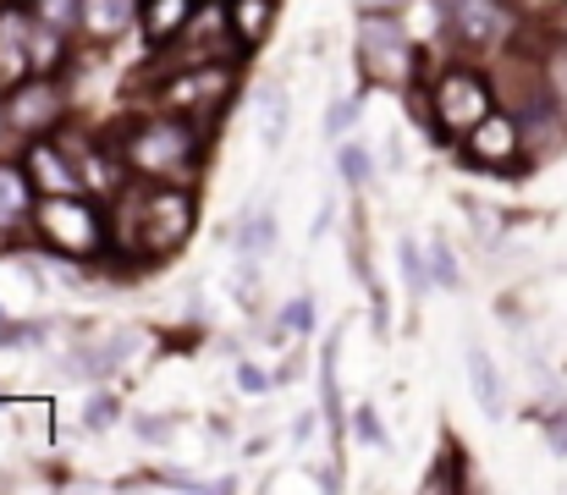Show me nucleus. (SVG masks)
<instances>
[{"label":"nucleus","instance_id":"11","mask_svg":"<svg viewBox=\"0 0 567 495\" xmlns=\"http://www.w3.org/2000/svg\"><path fill=\"white\" fill-rule=\"evenodd\" d=\"M193 11H198V0H144V11H138V28H144V44L161 55V50H172L183 33H188Z\"/></svg>","mask_w":567,"mask_h":495},{"label":"nucleus","instance_id":"19","mask_svg":"<svg viewBox=\"0 0 567 495\" xmlns=\"http://www.w3.org/2000/svg\"><path fill=\"white\" fill-rule=\"evenodd\" d=\"M396 265H402V281H408V292H413V298H424V292L435 287V276H430V254H424L419 243H408V237H402Z\"/></svg>","mask_w":567,"mask_h":495},{"label":"nucleus","instance_id":"9","mask_svg":"<svg viewBox=\"0 0 567 495\" xmlns=\"http://www.w3.org/2000/svg\"><path fill=\"white\" fill-rule=\"evenodd\" d=\"M33 72V11L22 0L0 6V89Z\"/></svg>","mask_w":567,"mask_h":495},{"label":"nucleus","instance_id":"3","mask_svg":"<svg viewBox=\"0 0 567 495\" xmlns=\"http://www.w3.org/2000/svg\"><path fill=\"white\" fill-rule=\"evenodd\" d=\"M424 89H430V133H441L446 144H463L502 105L491 72L474 66V61H446Z\"/></svg>","mask_w":567,"mask_h":495},{"label":"nucleus","instance_id":"37","mask_svg":"<svg viewBox=\"0 0 567 495\" xmlns=\"http://www.w3.org/2000/svg\"><path fill=\"white\" fill-rule=\"evenodd\" d=\"M0 243H6V237H0Z\"/></svg>","mask_w":567,"mask_h":495},{"label":"nucleus","instance_id":"31","mask_svg":"<svg viewBox=\"0 0 567 495\" xmlns=\"http://www.w3.org/2000/svg\"><path fill=\"white\" fill-rule=\"evenodd\" d=\"M309 479H315L320 491H342V474H337V463H320V468H309Z\"/></svg>","mask_w":567,"mask_h":495},{"label":"nucleus","instance_id":"30","mask_svg":"<svg viewBox=\"0 0 567 495\" xmlns=\"http://www.w3.org/2000/svg\"><path fill=\"white\" fill-rule=\"evenodd\" d=\"M315 424H320V413H298V419H292V441L309 446V441H315Z\"/></svg>","mask_w":567,"mask_h":495},{"label":"nucleus","instance_id":"29","mask_svg":"<svg viewBox=\"0 0 567 495\" xmlns=\"http://www.w3.org/2000/svg\"><path fill=\"white\" fill-rule=\"evenodd\" d=\"M546 441H551V452H557V457H567V408L546 413Z\"/></svg>","mask_w":567,"mask_h":495},{"label":"nucleus","instance_id":"34","mask_svg":"<svg viewBox=\"0 0 567 495\" xmlns=\"http://www.w3.org/2000/svg\"><path fill=\"white\" fill-rule=\"evenodd\" d=\"M17 144H22V138L11 133V122H6V105H0V155H11Z\"/></svg>","mask_w":567,"mask_h":495},{"label":"nucleus","instance_id":"26","mask_svg":"<svg viewBox=\"0 0 567 495\" xmlns=\"http://www.w3.org/2000/svg\"><path fill=\"white\" fill-rule=\"evenodd\" d=\"M116 413H122V402H116L111 391H105V396H89V402H83V430H89V435H100V430H111V419H116Z\"/></svg>","mask_w":567,"mask_h":495},{"label":"nucleus","instance_id":"5","mask_svg":"<svg viewBox=\"0 0 567 495\" xmlns=\"http://www.w3.org/2000/svg\"><path fill=\"white\" fill-rule=\"evenodd\" d=\"M0 105H6V122H11V133L22 144L55 138L72 122V100H66L61 72H28V78H17L11 89H0Z\"/></svg>","mask_w":567,"mask_h":495},{"label":"nucleus","instance_id":"28","mask_svg":"<svg viewBox=\"0 0 567 495\" xmlns=\"http://www.w3.org/2000/svg\"><path fill=\"white\" fill-rule=\"evenodd\" d=\"M276 320H281L287 330H298V336H303V330L315 326V309H309V298H298V303H287V309H281Z\"/></svg>","mask_w":567,"mask_h":495},{"label":"nucleus","instance_id":"6","mask_svg":"<svg viewBox=\"0 0 567 495\" xmlns=\"http://www.w3.org/2000/svg\"><path fill=\"white\" fill-rule=\"evenodd\" d=\"M441 17H446V39L468 55H491V50H507L518 44V6L513 0H441Z\"/></svg>","mask_w":567,"mask_h":495},{"label":"nucleus","instance_id":"1","mask_svg":"<svg viewBox=\"0 0 567 495\" xmlns=\"http://www.w3.org/2000/svg\"><path fill=\"white\" fill-rule=\"evenodd\" d=\"M209 133L215 127L188 116V111H150V116H133L116 133V149L133 165V176H144V182L193 187L198 171H204V155H209Z\"/></svg>","mask_w":567,"mask_h":495},{"label":"nucleus","instance_id":"23","mask_svg":"<svg viewBox=\"0 0 567 495\" xmlns=\"http://www.w3.org/2000/svg\"><path fill=\"white\" fill-rule=\"evenodd\" d=\"M435 468H441V474H430V479H424V491H463V485H468V474H463L468 463H463V452H457V446H446Z\"/></svg>","mask_w":567,"mask_h":495},{"label":"nucleus","instance_id":"22","mask_svg":"<svg viewBox=\"0 0 567 495\" xmlns=\"http://www.w3.org/2000/svg\"><path fill=\"white\" fill-rule=\"evenodd\" d=\"M424 254H430V276H435V287H452V292H457V287H463V265H457L452 243H446V237H435Z\"/></svg>","mask_w":567,"mask_h":495},{"label":"nucleus","instance_id":"10","mask_svg":"<svg viewBox=\"0 0 567 495\" xmlns=\"http://www.w3.org/2000/svg\"><path fill=\"white\" fill-rule=\"evenodd\" d=\"M33 204H39V187H33L28 165L0 155V237H28Z\"/></svg>","mask_w":567,"mask_h":495},{"label":"nucleus","instance_id":"27","mask_svg":"<svg viewBox=\"0 0 567 495\" xmlns=\"http://www.w3.org/2000/svg\"><path fill=\"white\" fill-rule=\"evenodd\" d=\"M276 385V374H265V369H254V363H237V391L243 396H265Z\"/></svg>","mask_w":567,"mask_h":495},{"label":"nucleus","instance_id":"2","mask_svg":"<svg viewBox=\"0 0 567 495\" xmlns=\"http://www.w3.org/2000/svg\"><path fill=\"white\" fill-rule=\"evenodd\" d=\"M28 237H33L50 259L100 265V259L111 254V209L94 204L89 193H44V198L33 204Z\"/></svg>","mask_w":567,"mask_h":495},{"label":"nucleus","instance_id":"20","mask_svg":"<svg viewBox=\"0 0 567 495\" xmlns=\"http://www.w3.org/2000/svg\"><path fill=\"white\" fill-rule=\"evenodd\" d=\"M337 171H342V182H348V187H370V182H375V155H370L364 144H348V138H342V149H337Z\"/></svg>","mask_w":567,"mask_h":495},{"label":"nucleus","instance_id":"15","mask_svg":"<svg viewBox=\"0 0 567 495\" xmlns=\"http://www.w3.org/2000/svg\"><path fill=\"white\" fill-rule=\"evenodd\" d=\"M226 237H231V248H237V254L259 259V254H270V248H276V215H270L265 204H254L248 215H237V220H231V231H226Z\"/></svg>","mask_w":567,"mask_h":495},{"label":"nucleus","instance_id":"21","mask_svg":"<svg viewBox=\"0 0 567 495\" xmlns=\"http://www.w3.org/2000/svg\"><path fill=\"white\" fill-rule=\"evenodd\" d=\"M348 424H353V441L359 446H370V452H391V435H385V424H380V413L364 402V408H353L348 413Z\"/></svg>","mask_w":567,"mask_h":495},{"label":"nucleus","instance_id":"32","mask_svg":"<svg viewBox=\"0 0 567 495\" xmlns=\"http://www.w3.org/2000/svg\"><path fill=\"white\" fill-rule=\"evenodd\" d=\"M298 369H303V352H287V358L276 363V385H287V380H292Z\"/></svg>","mask_w":567,"mask_h":495},{"label":"nucleus","instance_id":"24","mask_svg":"<svg viewBox=\"0 0 567 495\" xmlns=\"http://www.w3.org/2000/svg\"><path fill=\"white\" fill-rule=\"evenodd\" d=\"M133 435H138L144 446H172V441H177V419H172V413H138V419H133Z\"/></svg>","mask_w":567,"mask_h":495},{"label":"nucleus","instance_id":"17","mask_svg":"<svg viewBox=\"0 0 567 495\" xmlns=\"http://www.w3.org/2000/svg\"><path fill=\"white\" fill-rule=\"evenodd\" d=\"M44 28H55V33H66V39H78L83 33V0H22Z\"/></svg>","mask_w":567,"mask_h":495},{"label":"nucleus","instance_id":"7","mask_svg":"<svg viewBox=\"0 0 567 495\" xmlns=\"http://www.w3.org/2000/svg\"><path fill=\"white\" fill-rule=\"evenodd\" d=\"M457 149H463V161L474 171H524L529 165V155H524V122L507 105H496Z\"/></svg>","mask_w":567,"mask_h":495},{"label":"nucleus","instance_id":"14","mask_svg":"<svg viewBox=\"0 0 567 495\" xmlns=\"http://www.w3.org/2000/svg\"><path fill=\"white\" fill-rule=\"evenodd\" d=\"M468 385H474V402H480L485 419H502L507 413V385H502V374H496V363H491V352L480 341L468 347Z\"/></svg>","mask_w":567,"mask_h":495},{"label":"nucleus","instance_id":"18","mask_svg":"<svg viewBox=\"0 0 567 495\" xmlns=\"http://www.w3.org/2000/svg\"><path fill=\"white\" fill-rule=\"evenodd\" d=\"M66 33H55V28H44L39 17H33V72H61L66 66Z\"/></svg>","mask_w":567,"mask_h":495},{"label":"nucleus","instance_id":"25","mask_svg":"<svg viewBox=\"0 0 567 495\" xmlns=\"http://www.w3.org/2000/svg\"><path fill=\"white\" fill-rule=\"evenodd\" d=\"M359 111H364V94L337 100V105H331V116H326V133H331V138H348V133H353V122H359Z\"/></svg>","mask_w":567,"mask_h":495},{"label":"nucleus","instance_id":"13","mask_svg":"<svg viewBox=\"0 0 567 495\" xmlns=\"http://www.w3.org/2000/svg\"><path fill=\"white\" fill-rule=\"evenodd\" d=\"M226 11H231V33H237V44H243V55H248V50H259V44L270 39L281 0H226Z\"/></svg>","mask_w":567,"mask_h":495},{"label":"nucleus","instance_id":"16","mask_svg":"<svg viewBox=\"0 0 567 495\" xmlns=\"http://www.w3.org/2000/svg\"><path fill=\"white\" fill-rule=\"evenodd\" d=\"M259 144L265 149H281V138H287V89H276V83H265L259 89Z\"/></svg>","mask_w":567,"mask_h":495},{"label":"nucleus","instance_id":"8","mask_svg":"<svg viewBox=\"0 0 567 495\" xmlns=\"http://www.w3.org/2000/svg\"><path fill=\"white\" fill-rule=\"evenodd\" d=\"M22 165H28L39 198H44V193H89L83 165H78V155H72L61 138H33V144H22Z\"/></svg>","mask_w":567,"mask_h":495},{"label":"nucleus","instance_id":"4","mask_svg":"<svg viewBox=\"0 0 567 495\" xmlns=\"http://www.w3.org/2000/svg\"><path fill=\"white\" fill-rule=\"evenodd\" d=\"M353 50H359L364 83H375V89L408 94L413 83H424V72H419V44H413L402 11H364V17H359V44H353Z\"/></svg>","mask_w":567,"mask_h":495},{"label":"nucleus","instance_id":"33","mask_svg":"<svg viewBox=\"0 0 567 495\" xmlns=\"http://www.w3.org/2000/svg\"><path fill=\"white\" fill-rule=\"evenodd\" d=\"M408 0H353V11L364 17V11H402Z\"/></svg>","mask_w":567,"mask_h":495},{"label":"nucleus","instance_id":"12","mask_svg":"<svg viewBox=\"0 0 567 495\" xmlns=\"http://www.w3.org/2000/svg\"><path fill=\"white\" fill-rule=\"evenodd\" d=\"M144 0H83V39L94 44H116L138 28Z\"/></svg>","mask_w":567,"mask_h":495},{"label":"nucleus","instance_id":"36","mask_svg":"<svg viewBox=\"0 0 567 495\" xmlns=\"http://www.w3.org/2000/svg\"><path fill=\"white\" fill-rule=\"evenodd\" d=\"M0 6H11V0H0Z\"/></svg>","mask_w":567,"mask_h":495},{"label":"nucleus","instance_id":"35","mask_svg":"<svg viewBox=\"0 0 567 495\" xmlns=\"http://www.w3.org/2000/svg\"><path fill=\"white\" fill-rule=\"evenodd\" d=\"M385 165H391V171H402V138H396V133H391V138H385Z\"/></svg>","mask_w":567,"mask_h":495}]
</instances>
